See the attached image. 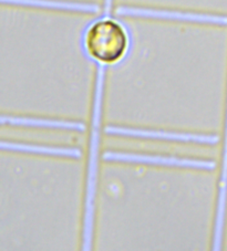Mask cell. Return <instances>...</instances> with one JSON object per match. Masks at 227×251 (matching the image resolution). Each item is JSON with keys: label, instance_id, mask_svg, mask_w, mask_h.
<instances>
[{"label": "cell", "instance_id": "6da1fadb", "mask_svg": "<svg viewBox=\"0 0 227 251\" xmlns=\"http://www.w3.org/2000/svg\"><path fill=\"white\" fill-rule=\"evenodd\" d=\"M129 34L116 20L103 18L86 29L84 37L85 52L91 59L102 64L121 61L128 52Z\"/></svg>", "mask_w": 227, "mask_h": 251}, {"label": "cell", "instance_id": "7a4b0ae2", "mask_svg": "<svg viewBox=\"0 0 227 251\" xmlns=\"http://www.w3.org/2000/svg\"><path fill=\"white\" fill-rule=\"evenodd\" d=\"M106 161H119V162H134V163H145L155 164V165H169V166H180V167H195V168H206L213 170L215 164L208 161H194V159L156 156V155H137V154H123L108 152L103 155Z\"/></svg>", "mask_w": 227, "mask_h": 251}, {"label": "cell", "instance_id": "3957f363", "mask_svg": "<svg viewBox=\"0 0 227 251\" xmlns=\"http://www.w3.org/2000/svg\"><path fill=\"white\" fill-rule=\"evenodd\" d=\"M108 134H114V135H125L134 137L144 138H160V140L168 141H178V142H196V143H206L213 144L216 143L218 137L212 135H199V134H184L175 132H165V131H153V129H137V128H123L109 126L106 128Z\"/></svg>", "mask_w": 227, "mask_h": 251}, {"label": "cell", "instance_id": "277c9868", "mask_svg": "<svg viewBox=\"0 0 227 251\" xmlns=\"http://www.w3.org/2000/svg\"><path fill=\"white\" fill-rule=\"evenodd\" d=\"M2 123L8 122L9 124L27 125V126H41V127H60V128H71V129H85L82 123L78 122H64V121H52V120H41V119H29V118H3Z\"/></svg>", "mask_w": 227, "mask_h": 251}, {"label": "cell", "instance_id": "5b68a950", "mask_svg": "<svg viewBox=\"0 0 227 251\" xmlns=\"http://www.w3.org/2000/svg\"><path fill=\"white\" fill-rule=\"evenodd\" d=\"M2 149L15 150V151H24V152H31V153H41V154H51V155H63V156H72L78 157L80 156L81 153L76 149H57V147H46V146H38V145H26V144H16V143H2Z\"/></svg>", "mask_w": 227, "mask_h": 251}]
</instances>
